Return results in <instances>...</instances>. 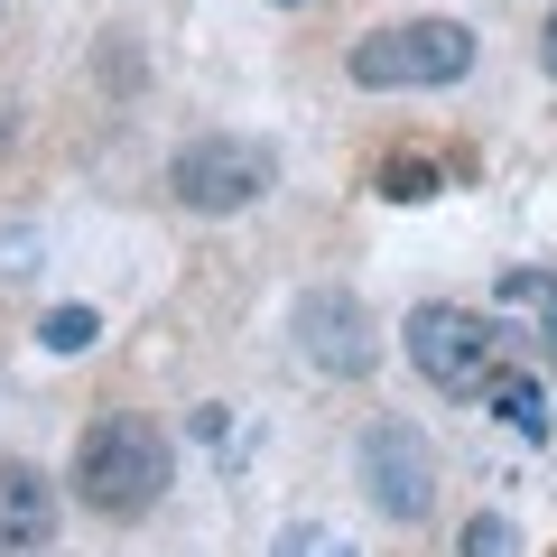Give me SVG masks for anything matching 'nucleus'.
Returning a JSON list of instances; mask_svg holds the SVG:
<instances>
[{
	"label": "nucleus",
	"mask_w": 557,
	"mask_h": 557,
	"mask_svg": "<svg viewBox=\"0 0 557 557\" xmlns=\"http://www.w3.org/2000/svg\"><path fill=\"white\" fill-rule=\"evenodd\" d=\"M75 502L94 520H139V511H159V493L177 483V456H168V437L149 428V418H94L75 446Z\"/></svg>",
	"instance_id": "nucleus-1"
},
{
	"label": "nucleus",
	"mask_w": 557,
	"mask_h": 557,
	"mask_svg": "<svg viewBox=\"0 0 557 557\" xmlns=\"http://www.w3.org/2000/svg\"><path fill=\"white\" fill-rule=\"evenodd\" d=\"M354 84L362 94H437V84L474 75V28L465 20H391L372 38H354Z\"/></svg>",
	"instance_id": "nucleus-2"
},
{
	"label": "nucleus",
	"mask_w": 557,
	"mask_h": 557,
	"mask_svg": "<svg viewBox=\"0 0 557 557\" xmlns=\"http://www.w3.org/2000/svg\"><path fill=\"white\" fill-rule=\"evenodd\" d=\"M278 186V159L260 149V139H186L177 159H168V196L186 205V214H242V205H260Z\"/></svg>",
	"instance_id": "nucleus-3"
},
{
	"label": "nucleus",
	"mask_w": 557,
	"mask_h": 557,
	"mask_svg": "<svg viewBox=\"0 0 557 557\" xmlns=\"http://www.w3.org/2000/svg\"><path fill=\"white\" fill-rule=\"evenodd\" d=\"M362 493H372L381 520H428L437 511V446L418 437L409 418H381L372 437H362Z\"/></svg>",
	"instance_id": "nucleus-4"
},
{
	"label": "nucleus",
	"mask_w": 557,
	"mask_h": 557,
	"mask_svg": "<svg viewBox=\"0 0 557 557\" xmlns=\"http://www.w3.org/2000/svg\"><path fill=\"white\" fill-rule=\"evenodd\" d=\"M288 335H298V354L317 362L325 381H362L381 362V325H372V307H362L354 288H307L298 317H288Z\"/></svg>",
	"instance_id": "nucleus-5"
},
{
	"label": "nucleus",
	"mask_w": 557,
	"mask_h": 557,
	"mask_svg": "<svg viewBox=\"0 0 557 557\" xmlns=\"http://www.w3.org/2000/svg\"><path fill=\"white\" fill-rule=\"evenodd\" d=\"M493 335L502 325L474 317V307H409V362L437 381V391H456V399L493 381Z\"/></svg>",
	"instance_id": "nucleus-6"
},
{
	"label": "nucleus",
	"mask_w": 557,
	"mask_h": 557,
	"mask_svg": "<svg viewBox=\"0 0 557 557\" xmlns=\"http://www.w3.org/2000/svg\"><path fill=\"white\" fill-rule=\"evenodd\" d=\"M57 483L38 474V465H0V557L10 548H47L57 539Z\"/></svg>",
	"instance_id": "nucleus-7"
},
{
	"label": "nucleus",
	"mask_w": 557,
	"mask_h": 557,
	"mask_svg": "<svg viewBox=\"0 0 557 557\" xmlns=\"http://www.w3.org/2000/svg\"><path fill=\"white\" fill-rule=\"evenodd\" d=\"M493 307H520L530 317V344H539V362H557V270H502L493 278Z\"/></svg>",
	"instance_id": "nucleus-8"
},
{
	"label": "nucleus",
	"mask_w": 557,
	"mask_h": 557,
	"mask_svg": "<svg viewBox=\"0 0 557 557\" xmlns=\"http://www.w3.org/2000/svg\"><path fill=\"white\" fill-rule=\"evenodd\" d=\"M483 409H493L511 437H530V446L557 428V418H548V391H539L530 372H502V362H493V381H483Z\"/></svg>",
	"instance_id": "nucleus-9"
},
{
	"label": "nucleus",
	"mask_w": 557,
	"mask_h": 557,
	"mask_svg": "<svg viewBox=\"0 0 557 557\" xmlns=\"http://www.w3.org/2000/svg\"><path fill=\"white\" fill-rule=\"evenodd\" d=\"M456 557H520V530L502 511H474V520H465V539H456Z\"/></svg>",
	"instance_id": "nucleus-10"
},
{
	"label": "nucleus",
	"mask_w": 557,
	"mask_h": 557,
	"mask_svg": "<svg viewBox=\"0 0 557 557\" xmlns=\"http://www.w3.org/2000/svg\"><path fill=\"white\" fill-rule=\"evenodd\" d=\"M94 335H102V317H94V307H57V317L38 325V344H47V354H84Z\"/></svg>",
	"instance_id": "nucleus-11"
},
{
	"label": "nucleus",
	"mask_w": 557,
	"mask_h": 557,
	"mask_svg": "<svg viewBox=\"0 0 557 557\" xmlns=\"http://www.w3.org/2000/svg\"><path fill=\"white\" fill-rule=\"evenodd\" d=\"M278 557H362L344 530H325V520H298V530H278Z\"/></svg>",
	"instance_id": "nucleus-12"
},
{
	"label": "nucleus",
	"mask_w": 557,
	"mask_h": 557,
	"mask_svg": "<svg viewBox=\"0 0 557 557\" xmlns=\"http://www.w3.org/2000/svg\"><path fill=\"white\" fill-rule=\"evenodd\" d=\"M381 196H399V205L437 196V168H428V159H391V168H381Z\"/></svg>",
	"instance_id": "nucleus-13"
},
{
	"label": "nucleus",
	"mask_w": 557,
	"mask_h": 557,
	"mask_svg": "<svg viewBox=\"0 0 557 557\" xmlns=\"http://www.w3.org/2000/svg\"><path fill=\"white\" fill-rule=\"evenodd\" d=\"M539 65L557 75V10H548V28H539Z\"/></svg>",
	"instance_id": "nucleus-14"
},
{
	"label": "nucleus",
	"mask_w": 557,
	"mask_h": 557,
	"mask_svg": "<svg viewBox=\"0 0 557 557\" xmlns=\"http://www.w3.org/2000/svg\"><path fill=\"white\" fill-rule=\"evenodd\" d=\"M10 131H20V112H10V102H0V149H10Z\"/></svg>",
	"instance_id": "nucleus-15"
},
{
	"label": "nucleus",
	"mask_w": 557,
	"mask_h": 557,
	"mask_svg": "<svg viewBox=\"0 0 557 557\" xmlns=\"http://www.w3.org/2000/svg\"><path fill=\"white\" fill-rule=\"evenodd\" d=\"M10 557H38V548H10Z\"/></svg>",
	"instance_id": "nucleus-16"
}]
</instances>
